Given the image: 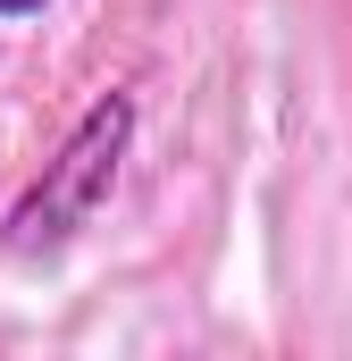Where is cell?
<instances>
[{
    "label": "cell",
    "instance_id": "6da1fadb",
    "mask_svg": "<svg viewBox=\"0 0 352 361\" xmlns=\"http://www.w3.org/2000/svg\"><path fill=\"white\" fill-rule=\"evenodd\" d=\"M126 152H134V92H101L84 118H76V135L59 143V160H42V177L17 193L0 244H8L17 261H34V252H59L68 235H84L92 210L118 193Z\"/></svg>",
    "mask_w": 352,
    "mask_h": 361
},
{
    "label": "cell",
    "instance_id": "7a4b0ae2",
    "mask_svg": "<svg viewBox=\"0 0 352 361\" xmlns=\"http://www.w3.org/2000/svg\"><path fill=\"white\" fill-rule=\"evenodd\" d=\"M34 8H51V0H0V25L8 17H34Z\"/></svg>",
    "mask_w": 352,
    "mask_h": 361
}]
</instances>
